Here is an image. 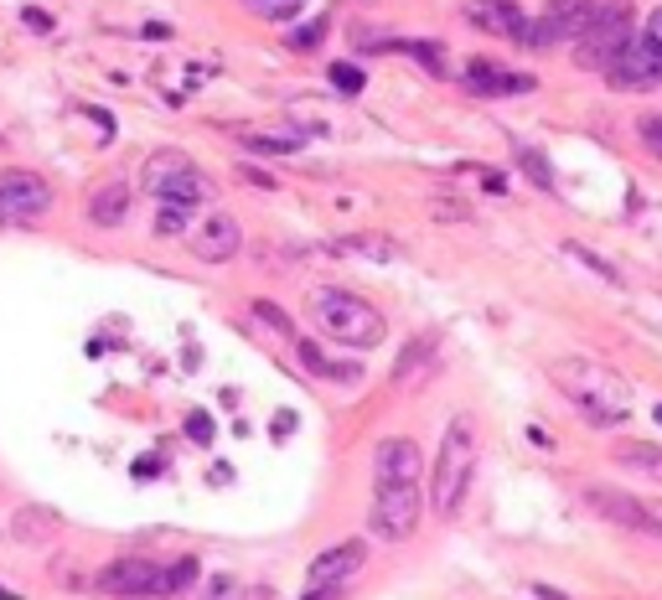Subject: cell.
Returning <instances> with one entry per match:
<instances>
[{"instance_id":"cell-28","label":"cell","mask_w":662,"mask_h":600,"mask_svg":"<svg viewBox=\"0 0 662 600\" xmlns=\"http://www.w3.org/2000/svg\"><path fill=\"white\" fill-rule=\"evenodd\" d=\"M300 6H306V0H264V6H254V11H259L264 21H295Z\"/></svg>"},{"instance_id":"cell-20","label":"cell","mask_w":662,"mask_h":600,"mask_svg":"<svg viewBox=\"0 0 662 600\" xmlns=\"http://www.w3.org/2000/svg\"><path fill=\"white\" fill-rule=\"evenodd\" d=\"M197 575H202V564H197L192 554H182L176 564H166L161 575H156V595H182V590L197 585Z\"/></svg>"},{"instance_id":"cell-3","label":"cell","mask_w":662,"mask_h":600,"mask_svg":"<svg viewBox=\"0 0 662 600\" xmlns=\"http://www.w3.org/2000/svg\"><path fill=\"white\" fill-rule=\"evenodd\" d=\"M471 471H476V430L471 419H450L430 471V507L440 518H456V507L466 502V487H471Z\"/></svg>"},{"instance_id":"cell-32","label":"cell","mask_w":662,"mask_h":600,"mask_svg":"<svg viewBox=\"0 0 662 600\" xmlns=\"http://www.w3.org/2000/svg\"><path fill=\"white\" fill-rule=\"evenodd\" d=\"M238 595V585L228 580V575H218V580H207L202 590H197V600H233Z\"/></svg>"},{"instance_id":"cell-37","label":"cell","mask_w":662,"mask_h":600,"mask_svg":"<svg viewBox=\"0 0 662 600\" xmlns=\"http://www.w3.org/2000/svg\"><path fill=\"white\" fill-rule=\"evenodd\" d=\"M306 600H342V585H316V595H306Z\"/></svg>"},{"instance_id":"cell-17","label":"cell","mask_w":662,"mask_h":600,"mask_svg":"<svg viewBox=\"0 0 662 600\" xmlns=\"http://www.w3.org/2000/svg\"><path fill=\"white\" fill-rule=\"evenodd\" d=\"M331 254H347V259H373V264H399L404 244L388 233H342L331 238Z\"/></svg>"},{"instance_id":"cell-19","label":"cell","mask_w":662,"mask_h":600,"mask_svg":"<svg viewBox=\"0 0 662 600\" xmlns=\"http://www.w3.org/2000/svg\"><path fill=\"white\" fill-rule=\"evenodd\" d=\"M125 218H130V187L125 182H109V187H99L94 197H88V223L119 228Z\"/></svg>"},{"instance_id":"cell-29","label":"cell","mask_w":662,"mask_h":600,"mask_svg":"<svg viewBox=\"0 0 662 600\" xmlns=\"http://www.w3.org/2000/svg\"><path fill=\"white\" fill-rule=\"evenodd\" d=\"M331 83H337L342 94H363V68H352V63H331Z\"/></svg>"},{"instance_id":"cell-23","label":"cell","mask_w":662,"mask_h":600,"mask_svg":"<svg viewBox=\"0 0 662 600\" xmlns=\"http://www.w3.org/2000/svg\"><path fill=\"white\" fill-rule=\"evenodd\" d=\"M518 166L528 171V182H533V187H544V192H554V171H549V161H544V156H538V150H533V145H518Z\"/></svg>"},{"instance_id":"cell-18","label":"cell","mask_w":662,"mask_h":600,"mask_svg":"<svg viewBox=\"0 0 662 600\" xmlns=\"http://www.w3.org/2000/svg\"><path fill=\"white\" fill-rule=\"evenodd\" d=\"M57 533H63V518H57L52 507H21V513L11 518V538L26 544V549H47Z\"/></svg>"},{"instance_id":"cell-35","label":"cell","mask_w":662,"mask_h":600,"mask_svg":"<svg viewBox=\"0 0 662 600\" xmlns=\"http://www.w3.org/2000/svg\"><path fill=\"white\" fill-rule=\"evenodd\" d=\"M321 32H326V26H321V21H311V26H300V32L290 37V47H316V42H321Z\"/></svg>"},{"instance_id":"cell-12","label":"cell","mask_w":662,"mask_h":600,"mask_svg":"<svg viewBox=\"0 0 662 600\" xmlns=\"http://www.w3.org/2000/svg\"><path fill=\"white\" fill-rule=\"evenodd\" d=\"M156 575L161 569L150 564V559H114L104 575H99V590L104 595H125V600H140V595H156Z\"/></svg>"},{"instance_id":"cell-26","label":"cell","mask_w":662,"mask_h":600,"mask_svg":"<svg viewBox=\"0 0 662 600\" xmlns=\"http://www.w3.org/2000/svg\"><path fill=\"white\" fill-rule=\"evenodd\" d=\"M399 52H409V57H419V63H425V68H430L435 78H445V57H440L445 47H440V42H404Z\"/></svg>"},{"instance_id":"cell-34","label":"cell","mask_w":662,"mask_h":600,"mask_svg":"<svg viewBox=\"0 0 662 600\" xmlns=\"http://www.w3.org/2000/svg\"><path fill=\"white\" fill-rule=\"evenodd\" d=\"M21 21L32 26V32H52V16H47L42 6H21Z\"/></svg>"},{"instance_id":"cell-10","label":"cell","mask_w":662,"mask_h":600,"mask_svg":"<svg viewBox=\"0 0 662 600\" xmlns=\"http://www.w3.org/2000/svg\"><path fill=\"white\" fill-rule=\"evenodd\" d=\"M606 78H611V88H652V83H662V42L631 37L606 63Z\"/></svg>"},{"instance_id":"cell-27","label":"cell","mask_w":662,"mask_h":600,"mask_svg":"<svg viewBox=\"0 0 662 600\" xmlns=\"http://www.w3.org/2000/svg\"><path fill=\"white\" fill-rule=\"evenodd\" d=\"M637 135H642V145L652 150V156L662 161V114H642L637 119Z\"/></svg>"},{"instance_id":"cell-30","label":"cell","mask_w":662,"mask_h":600,"mask_svg":"<svg viewBox=\"0 0 662 600\" xmlns=\"http://www.w3.org/2000/svg\"><path fill=\"white\" fill-rule=\"evenodd\" d=\"M187 435H192L197 445H213V435H218V430H213V414L192 409V414H187Z\"/></svg>"},{"instance_id":"cell-2","label":"cell","mask_w":662,"mask_h":600,"mask_svg":"<svg viewBox=\"0 0 662 600\" xmlns=\"http://www.w3.org/2000/svg\"><path fill=\"white\" fill-rule=\"evenodd\" d=\"M311 321L321 326L331 342L357 347V352H363V347H378V342L388 337V321H383L378 306H368V300L352 295V290H331V285L311 290Z\"/></svg>"},{"instance_id":"cell-25","label":"cell","mask_w":662,"mask_h":600,"mask_svg":"<svg viewBox=\"0 0 662 600\" xmlns=\"http://www.w3.org/2000/svg\"><path fill=\"white\" fill-rule=\"evenodd\" d=\"M249 150H264V156H290V150L306 145V135H244Z\"/></svg>"},{"instance_id":"cell-4","label":"cell","mask_w":662,"mask_h":600,"mask_svg":"<svg viewBox=\"0 0 662 600\" xmlns=\"http://www.w3.org/2000/svg\"><path fill=\"white\" fill-rule=\"evenodd\" d=\"M626 42H631V6L626 0H600V6L585 11L580 32H575V63L606 73V63Z\"/></svg>"},{"instance_id":"cell-24","label":"cell","mask_w":662,"mask_h":600,"mask_svg":"<svg viewBox=\"0 0 662 600\" xmlns=\"http://www.w3.org/2000/svg\"><path fill=\"white\" fill-rule=\"evenodd\" d=\"M564 254H569V259H580L585 269H595V275L606 280V285H621V269H616V264H606L595 249H585V244H564Z\"/></svg>"},{"instance_id":"cell-5","label":"cell","mask_w":662,"mask_h":600,"mask_svg":"<svg viewBox=\"0 0 662 600\" xmlns=\"http://www.w3.org/2000/svg\"><path fill=\"white\" fill-rule=\"evenodd\" d=\"M145 192L156 202H182V207H197L213 197V182L197 171V161H187L182 150H156L145 161Z\"/></svg>"},{"instance_id":"cell-13","label":"cell","mask_w":662,"mask_h":600,"mask_svg":"<svg viewBox=\"0 0 662 600\" xmlns=\"http://www.w3.org/2000/svg\"><path fill=\"white\" fill-rule=\"evenodd\" d=\"M419 445L414 440H383L373 450V476L378 487H404V482H419Z\"/></svg>"},{"instance_id":"cell-9","label":"cell","mask_w":662,"mask_h":600,"mask_svg":"<svg viewBox=\"0 0 662 600\" xmlns=\"http://www.w3.org/2000/svg\"><path fill=\"white\" fill-rule=\"evenodd\" d=\"M187 249L202 264H228V259H238V249H244V228H238L233 213L218 207V213H207L202 223L187 228Z\"/></svg>"},{"instance_id":"cell-15","label":"cell","mask_w":662,"mask_h":600,"mask_svg":"<svg viewBox=\"0 0 662 600\" xmlns=\"http://www.w3.org/2000/svg\"><path fill=\"white\" fill-rule=\"evenodd\" d=\"M466 21L476 26V32H487V37H513L523 32V11L513 6V0H466Z\"/></svg>"},{"instance_id":"cell-16","label":"cell","mask_w":662,"mask_h":600,"mask_svg":"<svg viewBox=\"0 0 662 600\" xmlns=\"http://www.w3.org/2000/svg\"><path fill=\"white\" fill-rule=\"evenodd\" d=\"M466 83H471V94H481V99H507V94H533V78L528 73H507V68H497V63H471L466 68Z\"/></svg>"},{"instance_id":"cell-31","label":"cell","mask_w":662,"mask_h":600,"mask_svg":"<svg viewBox=\"0 0 662 600\" xmlns=\"http://www.w3.org/2000/svg\"><path fill=\"white\" fill-rule=\"evenodd\" d=\"M254 316H259V321H269V326H275V332H285V337L295 342V326H290V316H285V311H275V306H269V300H254Z\"/></svg>"},{"instance_id":"cell-40","label":"cell","mask_w":662,"mask_h":600,"mask_svg":"<svg viewBox=\"0 0 662 600\" xmlns=\"http://www.w3.org/2000/svg\"><path fill=\"white\" fill-rule=\"evenodd\" d=\"M0 600H16V590H6V585H0Z\"/></svg>"},{"instance_id":"cell-11","label":"cell","mask_w":662,"mask_h":600,"mask_svg":"<svg viewBox=\"0 0 662 600\" xmlns=\"http://www.w3.org/2000/svg\"><path fill=\"white\" fill-rule=\"evenodd\" d=\"M585 11H590L585 0H549V6L538 11V21H523L518 42L533 47V52H544V47H554V42H575Z\"/></svg>"},{"instance_id":"cell-39","label":"cell","mask_w":662,"mask_h":600,"mask_svg":"<svg viewBox=\"0 0 662 600\" xmlns=\"http://www.w3.org/2000/svg\"><path fill=\"white\" fill-rule=\"evenodd\" d=\"M647 37H652V42H662V11L652 16V26H647Z\"/></svg>"},{"instance_id":"cell-8","label":"cell","mask_w":662,"mask_h":600,"mask_svg":"<svg viewBox=\"0 0 662 600\" xmlns=\"http://www.w3.org/2000/svg\"><path fill=\"white\" fill-rule=\"evenodd\" d=\"M52 207V187L37 171H0V228L6 223H32Z\"/></svg>"},{"instance_id":"cell-21","label":"cell","mask_w":662,"mask_h":600,"mask_svg":"<svg viewBox=\"0 0 662 600\" xmlns=\"http://www.w3.org/2000/svg\"><path fill=\"white\" fill-rule=\"evenodd\" d=\"M616 466H637V471H652V476H662V450L657 445H647V440H616Z\"/></svg>"},{"instance_id":"cell-38","label":"cell","mask_w":662,"mask_h":600,"mask_svg":"<svg viewBox=\"0 0 662 600\" xmlns=\"http://www.w3.org/2000/svg\"><path fill=\"white\" fill-rule=\"evenodd\" d=\"M533 595H538V600H569V595H559L554 585H533Z\"/></svg>"},{"instance_id":"cell-22","label":"cell","mask_w":662,"mask_h":600,"mask_svg":"<svg viewBox=\"0 0 662 600\" xmlns=\"http://www.w3.org/2000/svg\"><path fill=\"white\" fill-rule=\"evenodd\" d=\"M187 228H192V207H182V202H161L156 233H161V238H182Z\"/></svg>"},{"instance_id":"cell-6","label":"cell","mask_w":662,"mask_h":600,"mask_svg":"<svg viewBox=\"0 0 662 600\" xmlns=\"http://www.w3.org/2000/svg\"><path fill=\"white\" fill-rule=\"evenodd\" d=\"M419 518H425V492L419 482H404V487H378L373 492V507H368V528L383 544H404V538L419 533Z\"/></svg>"},{"instance_id":"cell-1","label":"cell","mask_w":662,"mask_h":600,"mask_svg":"<svg viewBox=\"0 0 662 600\" xmlns=\"http://www.w3.org/2000/svg\"><path fill=\"white\" fill-rule=\"evenodd\" d=\"M549 378L559 383V394L575 404L595 430H616V425L631 419V388L606 363H590V357H559V363H549Z\"/></svg>"},{"instance_id":"cell-36","label":"cell","mask_w":662,"mask_h":600,"mask_svg":"<svg viewBox=\"0 0 662 600\" xmlns=\"http://www.w3.org/2000/svg\"><path fill=\"white\" fill-rule=\"evenodd\" d=\"M135 476H140V482H150V476H161V456H140V461H135Z\"/></svg>"},{"instance_id":"cell-14","label":"cell","mask_w":662,"mask_h":600,"mask_svg":"<svg viewBox=\"0 0 662 600\" xmlns=\"http://www.w3.org/2000/svg\"><path fill=\"white\" fill-rule=\"evenodd\" d=\"M363 564H368V544H363V538H347V544H337V549H326V554L311 559V590L316 585H342Z\"/></svg>"},{"instance_id":"cell-41","label":"cell","mask_w":662,"mask_h":600,"mask_svg":"<svg viewBox=\"0 0 662 600\" xmlns=\"http://www.w3.org/2000/svg\"><path fill=\"white\" fill-rule=\"evenodd\" d=\"M657 425H662V404H657Z\"/></svg>"},{"instance_id":"cell-7","label":"cell","mask_w":662,"mask_h":600,"mask_svg":"<svg viewBox=\"0 0 662 600\" xmlns=\"http://www.w3.org/2000/svg\"><path fill=\"white\" fill-rule=\"evenodd\" d=\"M585 502L595 507L600 518H611L631 533H647V538H662V502H647V497H631V492H616V487H585Z\"/></svg>"},{"instance_id":"cell-33","label":"cell","mask_w":662,"mask_h":600,"mask_svg":"<svg viewBox=\"0 0 662 600\" xmlns=\"http://www.w3.org/2000/svg\"><path fill=\"white\" fill-rule=\"evenodd\" d=\"M435 218H440V223H471V207H461V202H456V207H450V202H435Z\"/></svg>"}]
</instances>
